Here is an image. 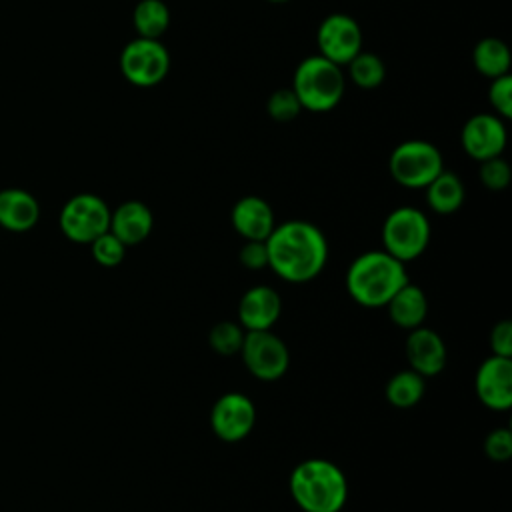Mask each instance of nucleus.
Instances as JSON below:
<instances>
[{"label":"nucleus","instance_id":"nucleus-25","mask_svg":"<svg viewBox=\"0 0 512 512\" xmlns=\"http://www.w3.org/2000/svg\"><path fill=\"white\" fill-rule=\"evenodd\" d=\"M244 336H246V330L240 324L230 322V320H222V322H218L210 328L208 344L216 354L232 356V354L240 352Z\"/></svg>","mask_w":512,"mask_h":512},{"label":"nucleus","instance_id":"nucleus-8","mask_svg":"<svg viewBox=\"0 0 512 512\" xmlns=\"http://www.w3.org/2000/svg\"><path fill=\"white\" fill-rule=\"evenodd\" d=\"M108 204L90 192L72 196L60 212V228L64 236L78 244H90L110 228Z\"/></svg>","mask_w":512,"mask_h":512},{"label":"nucleus","instance_id":"nucleus-16","mask_svg":"<svg viewBox=\"0 0 512 512\" xmlns=\"http://www.w3.org/2000/svg\"><path fill=\"white\" fill-rule=\"evenodd\" d=\"M232 228L244 240H266L276 226L272 206L260 196H242L230 212Z\"/></svg>","mask_w":512,"mask_h":512},{"label":"nucleus","instance_id":"nucleus-14","mask_svg":"<svg viewBox=\"0 0 512 512\" xmlns=\"http://www.w3.org/2000/svg\"><path fill=\"white\" fill-rule=\"evenodd\" d=\"M406 358L410 370L422 378L436 376L446 366V346L438 332L432 328H412L406 338Z\"/></svg>","mask_w":512,"mask_h":512},{"label":"nucleus","instance_id":"nucleus-24","mask_svg":"<svg viewBox=\"0 0 512 512\" xmlns=\"http://www.w3.org/2000/svg\"><path fill=\"white\" fill-rule=\"evenodd\" d=\"M348 76L350 80L358 86V88H364V90H372V88H378L384 78H386V66H384V60L374 54V52H364L360 50L348 64Z\"/></svg>","mask_w":512,"mask_h":512},{"label":"nucleus","instance_id":"nucleus-4","mask_svg":"<svg viewBox=\"0 0 512 512\" xmlns=\"http://www.w3.org/2000/svg\"><path fill=\"white\" fill-rule=\"evenodd\" d=\"M290 88L302 110L328 112L340 104L346 90V78L342 66L314 54L298 62Z\"/></svg>","mask_w":512,"mask_h":512},{"label":"nucleus","instance_id":"nucleus-28","mask_svg":"<svg viewBox=\"0 0 512 512\" xmlns=\"http://www.w3.org/2000/svg\"><path fill=\"white\" fill-rule=\"evenodd\" d=\"M478 176H480V182L484 184V188H488L492 192H500L510 184L512 170H510V164L502 156H494V158L480 162Z\"/></svg>","mask_w":512,"mask_h":512},{"label":"nucleus","instance_id":"nucleus-13","mask_svg":"<svg viewBox=\"0 0 512 512\" xmlns=\"http://www.w3.org/2000/svg\"><path fill=\"white\" fill-rule=\"evenodd\" d=\"M474 390L486 408L508 410L512 406V358L488 356L476 370Z\"/></svg>","mask_w":512,"mask_h":512},{"label":"nucleus","instance_id":"nucleus-31","mask_svg":"<svg viewBox=\"0 0 512 512\" xmlns=\"http://www.w3.org/2000/svg\"><path fill=\"white\" fill-rule=\"evenodd\" d=\"M238 260L248 270H262L268 266V250L264 240H246L238 252Z\"/></svg>","mask_w":512,"mask_h":512},{"label":"nucleus","instance_id":"nucleus-30","mask_svg":"<svg viewBox=\"0 0 512 512\" xmlns=\"http://www.w3.org/2000/svg\"><path fill=\"white\" fill-rule=\"evenodd\" d=\"M484 452L492 462H506L512 458V432L508 428L492 430L484 440Z\"/></svg>","mask_w":512,"mask_h":512},{"label":"nucleus","instance_id":"nucleus-11","mask_svg":"<svg viewBox=\"0 0 512 512\" xmlns=\"http://www.w3.org/2000/svg\"><path fill=\"white\" fill-rule=\"evenodd\" d=\"M256 424V406L242 392L222 394L210 410L212 432L224 442L244 440Z\"/></svg>","mask_w":512,"mask_h":512},{"label":"nucleus","instance_id":"nucleus-12","mask_svg":"<svg viewBox=\"0 0 512 512\" xmlns=\"http://www.w3.org/2000/svg\"><path fill=\"white\" fill-rule=\"evenodd\" d=\"M506 126L494 112H480L470 116L460 132L462 150L476 162L502 156L506 148Z\"/></svg>","mask_w":512,"mask_h":512},{"label":"nucleus","instance_id":"nucleus-2","mask_svg":"<svg viewBox=\"0 0 512 512\" xmlns=\"http://www.w3.org/2000/svg\"><path fill=\"white\" fill-rule=\"evenodd\" d=\"M408 282L404 262L386 250H368L356 256L346 270L348 296L366 308H382Z\"/></svg>","mask_w":512,"mask_h":512},{"label":"nucleus","instance_id":"nucleus-27","mask_svg":"<svg viewBox=\"0 0 512 512\" xmlns=\"http://www.w3.org/2000/svg\"><path fill=\"white\" fill-rule=\"evenodd\" d=\"M266 112L276 122H290L302 112V106L292 88H278L268 96Z\"/></svg>","mask_w":512,"mask_h":512},{"label":"nucleus","instance_id":"nucleus-7","mask_svg":"<svg viewBox=\"0 0 512 512\" xmlns=\"http://www.w3.org/2000/svg\"><path fill=\"white\" fill-rule=\"evenodd\" d=\"M168 70V48L156 38L136 36L120 52V72L130 84L138 88L158 86L166 78Z\"/></svg>","mask_w":512,"mask_h":512},{"label":"nucleus","instance_id":"nucleus-32","mask_svg":"<svg viewBox=\"0 0 512 512\" xmlns=\"http://www.w3.org/2000/svg\"><path fill=\"white\" fill-rule=\"evenodd\" d=\"M490 350L496 356L512 358V322L500 320L490 330Z\"/></svg>","mask_w":512,"mask_h":512},{"label":"nucleus","instance_id":"nucleus-26","mask_svg":"<svg viewBox=\"0 0 512 512\" xmlns=\"http://www.w3.org/2000/svg\"><path fill=\"white\" fill-rule=\"evenodd\" d=\"M90 248H92V256L94 260L104 266V268H114L118 266L124 256H126V244L122 240H118L110 230L100 234L96 240L90 242Z\"/></svg>","mask_w":512,"mask_h":512},{"label":"nucleus","instance_id":"nucleus-19","mask_svg":"<svg viewBox=\"0 0 512 512\" xmlns=\"http://www.w3.org/2000/svg\"><path fill=\"white\" fill-rule=\"evenodd\" d=\"M390 320L398 328H418L422 326L426 312H428V300L422 288L406 282L386 304Z\"/></svg>","mask_w":512,"mask_h":512},{"label":"nucleus","instance_id":"nucleus-18","mask_svg":"<svg viewBox=\"0 0 512 512\" xmlns=\"http://www.w3.org/2000/svg\"><path fill=\"white\" fill-rule=\"evenodd\" d=\"M40 218L36 198L20 188H6L0 192V226L12 232L30 230Z\"/></svg>","mask_w":512,"mask_h":512},{"label":"nucleus","instance_id":"nucleus-22","mask_svg":"<svg viewBox=\"0 0 512 512\" xmlns=\"http://www.w3.org/2000/svg\"><path fill=\"white\" fill-rule=\"evenodd\" d=\"M132 24L136 36L160 40L170 26V10L164 0H138L132 12Z\"/></svg>","mask_w":512,"mask_h":512},{"label":"nucleus","instance_id":"nucleus-10","mask_svg":"<svg viewBox=\"0 0 512 512\" xmlns=\"http://www.w3.org/2000/svg\"><path fill=\"white\" fill-rule=\"evenodd\" d=\"M318 54L338 66H346L362 50L360 24L344 12L328 14L316 30Z\"/></svg>","mask_w":512,"mask_h":512},{"label":"nucleus","instance_id":"nucleus-20","mask_svg":"<svg viewBox=\"0 0 512 512\" xmlns=\"http://www.w3.org/2000/svg\"><path fill=\"white\" fill-rule=\"evenodd\" d=\"M426 204L436 214L456 212L466 198L464 182L456 172L442 170L426 188Z\"/></svg>","mask_w":512,"mask_h":512},{"label":"nucleus","instance_id":"nucleus-6","mask_svg":"<svg viewBox=\"0 0 512 512\" xmlns=\"http://www.w3.org/2000/svg\"><path fill=\"white\" fill-rule=\"evenodd\" d=\"M428 216L414 206L394 208L382 224L384 250L400 262L418 258L430 242Z\"/></svg>","mask_w":512,"mask_h":512},{"label":"nucleus","instance_id":"nucleus-15","mask_svg":"<svg viewBox=\"0 0 512 512\" xmlns=\"http://www.w3.org/2000/svg\"><path fill=\"white\" fill-rule=\"evenodd\" d=\"M282 312V300L272 286H252L238 304L240 326L248 330H270Z\"/></svg>","mask_w":512,"mask_h":512},{"label":"nucleus","instance_id":"nucleus-23","mask_svg":"<svg viewBox=\"0 0 512 512\" xmlns=\"http://www.w3.org/2000/svg\"><path fill=\"white\" fill-rule=\"evenodd\" d=\"M424 378L414 370L396 372L386 384V400L396 408H412L424 396Z\"/></svg>","mask_w":512,"mask_h":512},{"label":"nucleus","instance_id":"nucleus-29","mask_svg":"<svg viewBox=\"0 0 512 512\" xmlns=\"http://www.w3.org/2000/svg\"><path fill=\"white\" fill-rule=\"evenodd\" d=\"M488 102L496 116H500L502 120L512 118V76L510 74L490 80Z\"/></svg>","mask_w":512,"mask_h":512},{"label":"nucleus","instance_id":"nucleus-1","mask_svg":"<svg viewBox=\"0 0 512 512\" xmlns=\"http://www.w3.org/2000/svg\"><path fill=\"white\" fill-rule=\"evenodd\" d=\"M264 242L268 266L286 282H310L326 266L328 242L324 232L312 222L288 220L276 224Z\"/></svg>","mask_w":512,"mask_h":512},{"label":"nucleus","instance_id":"nucleus-5","mask_svg":"<svg viewBox=\"0 0 512 512\" xmlns=\"http://www.w3.org/2000/svg\"><path fill=\"white\" fill-rule=\"evenodd\" d=\"M388 170L396 184L412 190H424L444 170V162L436 144L414 138L400 142L392 150Z\"/></svg>","mask_w":512,"mask_h":512},{"label":"nucleus","instance_id":"nucleus-33","mask_svg":"<svg viewBox=\"0 0 512 512\" xmlns=\"http://www.w3.org/2000/svg\"><path fill=\"white\" fill-rule=\"evenodd\" d=\"M266 2H272V4H284V2H288V0H266Z\"/></svg>","mask_w":512,"mask_h":512},{"label":"nucleus","instance_id":"nucleus-9","mask_svg":"<svg viewBox=\"0 0 512 512\" xmlns=\"http://www.w3.org/2000/svg\"><path fill=\"white\" fill-rule=\"evenodd\" d=\"M240 354L246 370L264 382L282 378L290 366L288 346L270 330H248Z\"/></svg>","mask_w":512,"mask_h":512},{"label":"nucleus","instance_id":"nucleus-3","mask_svg":"<svg viewBox=\"0 0 512 512\" xmlns=\"http://www.w3.org/2000/svg\"><path fill=\"white\" fill-rule=\"evenodd\" d=\"M292 500L304 512H340L348 500V480L326 458H308L290 474Z\"/></svg>","mask_w":512,"mask_h":512},{"label":"nucleus","instance_id":"nucleus-21","mask_svg":"<svg viewBox=\"0 0 512 512\" xmlns=\"http://www.w3.org/2000/svg\"><path fill=\"white\" fill-rule=\"evenodd\" d=\"M472 64L476 72H480L486 78H498L504 74H510V48L504 40L496 36H486L476 42L472 50Z\"/></svg>","mask_w":512,"mask_h":512},{"label":"nucleus","instance_id":"nucleus-17","mask_svg":"<svg viewBox=\"0 0 512 512\" xmlns=\"http://www.w3.org/2000/svg\"><path fill=\"white\" fill-rule=\"evenodd\" d=\"M154 226L150 208L140 200H126L110 212V232L126 246L144 242Z\"/></svg>","mask_w":512,"mask_h":512}]
</instances>
